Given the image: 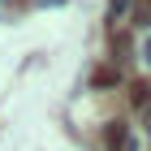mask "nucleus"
I'll return each mask as SVG.
<instances>
[{
  "label": "nucleus",
  "instance_id": "nucleus-1",
  "mask_svg": "<svg viewBox=\"0 0 151 151\" xmlns=\"http://www.w3.org/2000/svg\"><path fill=\"white\" fill-rule=\"evenodd\" d=\"M125 147V125H108V151H121Z\"/></svg>",
  "mask_w": 151,
  "mask_h": 151
},
{
  "label": "nucleus",
  "instance_id": "nucleus-2",
  "mask_svg": "<svg viewBox=\"0 0 151 151\" xmlns=\"http://www.w3.org/2000/svg\"><path fill=\"white\" fill-rule=\"evenodd\" d=\"M129 99H134V104H147L151 99V82H134V86H129Z\"/></svg>",
  "mask_w": 151,
  "mask_h": 151
}]
</instances>
